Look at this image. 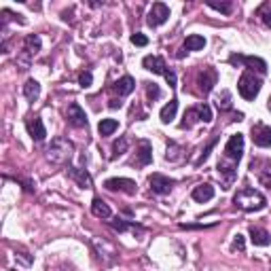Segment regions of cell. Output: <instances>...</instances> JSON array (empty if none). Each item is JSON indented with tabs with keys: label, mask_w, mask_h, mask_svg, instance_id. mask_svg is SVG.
Segmentation results:
<instances>
[{
	"label": "cell",
	"mask_w": 271,
	"mask_h": 271,
	"mask_svg": "<svg viewBox=\"0 0 271 271\" xmlns=\"http://www.w3.org/2000/svg\"><path fill=\"white\" fill-rule=\"evenodd\" d=\"M110 108H119V106H121V100H117V98H113V100H110V104H108Z\"/></svg>",
	"instance_id": "cell-40"
},
{
	"label": "cell",
	"mask_w": 271,
	"mask_h": 271,
	"mask_svg": "<svg viewBox=\"0 0 271 271\" xmlns=\"http://www.w3.org/2000/svg\"><path fill=\"white\" fill-rule=\"evenodd\" d=\"M203 47H205V38L203 36H199V34L187 36V41H185V49L187 51H202Z\"/></svg>",
	"instance_id": "cell-23"
},
{
	"label": "cell",
	"mask_w": 271,
	"mask_h": 271,
	"mask_svg": "<svg viewBox=\"0 0 271 271\" xmlns=\"http://www.w3.org/2000/svg\"><path fill=\"white\" fill-rule=\"evenodd\" d=\"M252 142L261 148H269L271 146V127L269 125L252 127Z\"/></svg>",
	"instance_id": "cell-10"
},
{
	"label": "cell",
	"mask_w": 271,
	"mask_h": 271,
	"mask_svg": "<svg viewBox=\"0 0 271 271\" xmlns=\"http://www.w3.org/2000/svg\"><path fill=\"white\" fill-rule=\"evenodd\" d=\"M163 76H165V81H167V85H170V87H176V74H174V72H172V70H167V72H165Z\"/></svg>",
	"instance_id": "cell-39"
},
{
	"label": "cell",
	"mask_w": 271,
	"mask_h": 271,
	"mask_svg": "<svg viewBox=\"0 0 271 271\" xmlns=\"http://www.w3.org/2000/svg\"><path fill=\"white\" fill-rule=\"evenodd\" d=\"M132 43H134L136 47H146V45H148V38L142 34V32H136V34H132Z\"/></svg>",
	"instance_id": "cell-35"
},
{
	"label": "cell",
	"mask_w": 271,
	"mask_h": 271,
	"mask_svg": "<svg viewBox=\"0 0 271 271\" xmlns=\"http://www.w3.org/2000/svg\"><path fill=\"white\" fill-rule=\"evenodd\" d=\"M216 140H218V136H214V138H212V140L208 142V146H205V148H203V153H202V155H199V159H197V161H195V165H202V163L205 161V159H208V157H210V150L214 148V144H216Z\"/></svg>",
	"instance_id": "cell-30"
},
{
	"label": "cell",
	"mask_w": 271,
	"mask_h": 271,
	"mask_svg": "<svg viewBox=\"0 0 271 271\" xmlns=\"http://www.w3.org/2000/svg\"><path fill=\"white\" fill-rule=\"evenodd\" d=\"M216 70L214 68H203L202 72L197 74V85H199V93L202 95H208L212 89H214V85H216Z\"/></svg>",
	"instance_id": "cell-7"
},
{
	"label": "cell",
	"mask_w": 271,
	"mask_h": 271,
	"mask_svg": "<svg viewBox=\"0 0 271 271\" xmlns=\"http://www.w3.org/2000/svg\"><path fill=\"white\" fill-rule=\"evenodd\" d=\"M197 113H199V119H202L203 123H210L212 121V108L208 104H199L197 106Z\"/></svg>",
	"instance_id": "cell-31"
},
{
	"label": "cell",
	"mask_w": 271,
	"mask_h": 271,
	"mask_svg": "<svg viewBox=\"0 0 271 271\" xmlns=\"http://www.w3.org/2000/svg\"><path fill=\"white\" fill-rule=\"evenodd\" d=\"M259 17L263 19V23H265V26L271 28V2L261 4V9H259Z\"/></svg>",
	"instance_id": "cell-29"
},
{
	"label": "cell",
	"mask_w": 271,
	"mask_h": 271,
	"mask_svg": "<svg viewBox=\"0 0 271 271\" xmlns=\"http://www.w3.org/2000/svg\"><path fill=\"white\" fill-rule=\"evenodd\" d=\"M210 6V9H216V11H220V13H225V15H229L231 13V9H233V4L231 2H216V0H208L205 2Z\"/></svg>",
	"instance_id": "cell-28"
},
{
	"label": "cell",
	"mask_w": 271,
	"mask_h": 271,
	"mask_svg": "<svg viewBox=\"0 0 271 271\" xmlns=\"http://www.w3.org/2000/svg\"><path fill=\"white\" fill-rule=\"evenodd\" d=\"M110 227H113L115 231H127V229H140V227H134V225H130V222H123V220H113V222H110Z\"/></svg>",
	"instance_id": "cell-36"
},
{
	"label": "cell",
	"mask_w": 271,
	"mask_h": 271,
	"mask_svg": "<svg viewBox=\"0 0 271 271\" xmlns=\"http://www.w3.org/2000/svg\"><path fill=\"white\" fill-rule=\"evenodd\" d=\"M216 106L220 110H231V93L229 91H222V95H218V102H216Z\"/></svg>",
	"instance_id": "cell-32"
},
{
	"label": "cell",
	"mask_w": 271,
	"mask_h": 271,
	"mask_svg": "<svg viewBox=\"0 0 271 271\" xmlns=\"http://www.w3.org/2000/svg\"><path fill=\"white\" fill-rule=\"evenodd\" d=\"M242 155H244V136L233 134L225 144V159H229V161H233V163H240Z\"/></svg>",
	"instance_id": "cell-4"
},
{
	"label": "cell",
	"mask_w": 271,
	"mask_h": 271,
	"mask_svg": "<svg viewBox=\"0 0 271 271\" xmlns=\"http://www.w3.org/2000/svg\"><path fill=\"white\" fill-rule=\"evenodd\" d=\"M117 130H119V123L115 121V119H102L100 125H98L100 136H110V134H115Z\"/></svg>",
	"instance_id": "cell-24"
},
{
	"label": "cell",
	"mask_w": 271,
	"mask_h": 271,
	"mask_svg": "<svg viewBox=\"0 0 271 271\" xmlns=\"http://www.w3.org/2000/svg\"><path fill=\"white\" fill-rule=\"evenodd\" d=\"M244 248H246L244 235H240V233H237V235H235V240H233V250H240V252H244Z\"/></svg>",
	"instance_id": "cell-38"
},
{
	"label": "cell",
	"mask_w": 271,
	"mask_h": 271,
	"mask_svg": "<svg viewBox=\"0 0 271 271\" xmlns=\"http://www.w3.org/2000/svg\"><path fill=\"white\" fill-rule=\"evenodd\" d=\"M26 127H28V134L32 136V140L43 142L47 138V130H45L41 117H30L28 121H26Z\"/></svg>",
	"instance_id": "cell-13"
},
{
	"label": "cell",
	"mask_w": 271,
	"mask_h": 271,
	"mask_svg": "<svg viewBox=\"0 0 271 271\" xmlns=\"http://www.w3.org/2000/svg\"><path fill=\"white\" fill-rule=\"evenodd\" d=\"M197 121H202V119H199V113H197V106L195 108H189L187 113H185V121L180 123V127L182 130H189V127H193Z\"/></svg>",
	"instance_id": "cell-25"
},
{
	"label": "cell",
	"mask_w": 271,
	"mask_h": 271,
	"mask_svg": "<svg viewBox=\"0 0 271 271\" xmlns=\"http://www.w3.org/2000/svg\"><path fill=\"white\" fill-rule=\"evenodd\" d=\"M91 83H93L91 72H83L81 76H78V85H81L83 89H87V87H91Z\"/></svg>",
	"instance_id": "cell-37"
},
{
	"label": "cell",
	"mask_w": 271,
	"mask_h": 271,
	"mask_svg": "<svg viewBox=\"0 0 271 271\" xmlns=\"http://www.w3.org/2000/svg\"><path fill=\"white\" fill-rule=\"evenodd\" d=\"M229 62L233 64V66H240V64H244L246 68L257 70V72H261V74H265V72H267V64H265V60H261V58H252V55H231Z\"/></svg>",
	"instance_id": "cell-6"
},
{
	"label": "cell",
	"mask_w": 271,
	"mask_h": 271,
	"mask_svg": "<svg viewBox=\"0 0 271 271\" xmlns=\"http://www.w3.org/2000/svg\"><path fill=\"white\" fill-rule=\"evenodd\" d=\"M142 66H144L148 72H153V74H165L167 72L165 62L159 58V55H146V58L142 60Z\"/></svg>",
	"instance_id": "cell-15"
},
{
	"label": "cell",
	"mask_w": 271,
	"mask_h": 271,
	"mask_svg": "<svg viewBox=\"0 0 271 271\" xmlns=\"http://www.w3.org/2000/svg\"><path fill=\"white\" fill-rule=\"evenodd\" d=\"M72 155H74V144L68 138H62V136L53 138L51 146L47 148V159H49L51 163H55V165L68 163L70 159H72Z\"/></svg>",
	"instance_id": "cell-1"
},
{
	"label": "cell",
	"mask_w": 271,
	"mask_h": 271,
	"mask_svg": "<svg viewBox=\"0 0 271 271\" xmlns=\"http://www.w3.org/2000/svg\"><path fill=\"white\" fill-rule=\"evenodd\" d=\"M148 185H150V191L157 195H165L170 193V191L174 189V180L163 176V174H153V176L148 178Z\"/></svg>",
	"instance_id": "cell-8"
},
{
	"label": "cell",
	"mask_w": 271,
	"mask_h": 271,
	"mask_svg": "<svg viewBox=\"0 0 271 271\" xmlns=\"http://www.w3.org/2000/svg\"><path fill=\"white\" fill-rule=\"evenodd\" d=\"M182 148L176 144V142H170V146H167V155H165V159L167 161H180L182 159Z\"/></svg>",
	"instance_id": "cell-26"
},
{
	"label": "cell",
	"mask_w": 271,
	"mask_h": 271,
	"mask_svg": "<svg viewBox=\"0 0 271 271\" xmlns=\"http://www.w3.org/2000/svg\"><path fill=\"white\" fill-rule=\"evenodd\" d=\"M23 51H26L28 58H34V55L41 51V38L36 34H30L26 41H23Z\"/></svg>",
	"instance_id": "cell-21"
},
{
	"label": "cell",
	"mask_w": 271,
	"mask_h": 271,
	"mask_svg": "<svg viewBox=\"0 0 271 271\" xmlns=\"http://www.w3.org/2000/svg\"><path fill=\"white\" fill-rule=\"evenodd\" d=\"M66 117H68V123H70V125H74V127H87V115H85V110L76 104V102H72V104L68 106Z\"/></svg>",
	"instance_id": "cell-14"
},
{
	"label": "cell",
	"mask_w": 271,
	"mask_h": 271,
	"mask_svg": "<svg viewBox=\"0 0 271 271\" xmlns=\"http://www.w3.org/2000/svg\"><path fill=\"white\" fill-rule=\"evenodd\" d=\"M176 113H178V100L174 98V100H170V104H165L161 108V113H159V117H161V123H172L174 119H176Z\"/></svg>",
	"instance_id": "cell-19"
},
{
	"label": "cell",
	"mask_w": 271,
	"mask_h": 271,
	"mask_svg": "<svg viewBox=\"0 0 271 271\" xmlns=\"http://www.w3.org/2000/svg\"><path fill=\"white\" fill-rule=\"evenodd\" d=\"M113 89L119 93V98H123V95H130L134 89H136V81L132 76H121L119 81L115 83Z\"/></svg>",
	"instance_id": "cell-17"
},
{
	"label": "cell",
	"mask_w": 271,
	"mask_h": 271,
	"mask_svg": "<svg viewBox=\"0 0 271 271\" xmlns=\"http://www.w3.org/2000/svg\"><path fill=\"white\" fill-rule=\"evenodd\" d=\"M66 174H68V178L74 180L78 187L93 189V180H91V176H89V172H87V170H81V167H68Z\"/></svg>",
	"instance_id": "cell-11"
},
{
	"label": "cell",
	"mask_w": 271,
	"mask_h": 271,
	"mask_svg": "<svg viewBox=\"0 0 271 271\" xmlns=\"http://www.w3.org/2000/svg\"><path fill=\"white\" fill-rule=\"evenodd\" d=\"M267 108L271 110V95H269V100H267Z\"/></svg>",
	"instance_id": "cell-41"
},
{
	"label": "cell",
	"mask_w": 271,
	"mask_h": 271,
	"mask_svg": "<svg viewBox=\"0 0 271 271\" xmlns=\"http://www.w3.org/2000/svg\"><path fill=\"white\" fill-rule=\"evenodd\" d=\"M261 87H263V83H261V78L259 76H254V72H244L242 76H240V83H237V89H240V95L244 100H254L257 95L261 93Z\"/></svg>",
	"instance_id": "cell-3"
},
{
	"label": "cell",
	"mask_w": 271,
	"mask_h": 271,
	"mask_svg": "<svg viewBox=\"0 0 271 271\" xmlns=\"http://www.w3.org/2000/svg\"><path fill=\"white\" fill-rule=\"evenodd\" d=\"M167 19H170V6H167V4H163V2H155L153 6H150L148 17H146V23H148L150 28L163 26Z\"/></svg>",
	"instance_id": "cell-5"
},
{
	"label": "cell",
	"mask_w": 271,
	"mask_h": 271,
	"mask_svg": "<svg viewBox=\"0 0 271 271\" xmlns=\"http://www.w3.org/2000/svg\"><path fill=\"white\" fill-rule=\"evenodd\" d=\"M153 161V146H150V142L142 140L138 144V150H136V159H134V165L138 167H144Z\"/></svg>",
	"instance_id": "cell-12"
},
{
	"label": "cell",
	"mask_w": 271,
	"mask_h": 271,
	"mask_svg": "<svg viewBox=\"0 0 271 271\" xmlns=\"http://www.w3.org/2000/svg\"><path fill=\"white\" fill-rule=\"evenodd\" d=\"M191 197H193L197 203L210 202V199L214 197V187H212V185H197V187L193 189V193H191Z\"/></svg>",
	"instance_id": "cell-16"
},
{
	"label": "cell",
	"mask_w": 271,
	"mask_h": 271,
	"mask_svg": "<svg viewBox=\"0 0 271 271\" xmlns=\"http://www.w3.org/2000/svg\"><path fill=\"white\" fill-rule=\"evenodd\" d=\"M146 95H148V100H150V102H155V100L161 98V89H159V87L153 83V85H148V87H146Z\"/></svg>",
	"instance_id": "cell-34"
},
{
	"label": "cell",
	"mask_w": 271,
	"mask_h": 271,
	"mask_svg": "<svg viewBox=\"0 0 271 271\" xmlns=\"http://www.w3.org/2000/svg\"><path fill=\"white\" fill-rule=\"evenodd\" d=\"M104 187L108 191H121V193H127V195L136 193V182L130 178H108L104 182Z\"/></svg>",
	"instance_id": "cell-9"
},
{
	"label": "cell",
	"mask_w": 271,
	"mask_h": 271,
	"mask_svg": "<svg viewBox=\"0 0 271 271\" xmlns=\"http://www.w3.org/2000/svg\"><path fill=\"white\" fill-rule=\"evenodd\" d=\"M127 150V138H119L115 140V144H113V155H110V159H117L119 155H123Z\"/></svg>",
	"instance_id": "cell-27"
},
{
	"label": "cell",
	"mask_w": 271,
	"mask_h": 271,
	"mask_svg": "<svg viewBox=\"0 0 271 271\" xmlns=\"http://www.w3.org/2000/svg\"><path fill=\"white\" fill-rule=\"evenodd\" d=\"M259 180H261V185H265V187H269V189H271V165H269V163H267L265 170H261V174H259Z\"/></svg>",
	"instance_id": "cell-33"
},
{
	"label": "cell",
	"mask_w": 271,
	"mask_h": 271,
	"mask_svg": "<svg viewBox=\"0 0 271 271\" xmlns=\"http://www.w3.org/2000/svg\"><path fill=\"white\" fill-rule=\"evenodd\" d=\"M91 212H93L98 218H110V216H113V212H110L108 203L104 202V199H100V197H93V202H91Z\"/></svg>",
	"instance_id": "cell-18"
},
{
	"label": "cell",
	"mask_w": 271,
	"mask_h": 271,
	"mask_svg": "<svg viewBox=\"0 0 271 271\" xmlns=\"http://www.w3.org/2000/svg\"><path fill=\"white\" fill-rule=\"evenodd\" d=\"M23 95H26V100H30V102L38 100V95H41V85H38V81L28 78L26 85H23Z\"/></svg>",
	"instance_id": "cell-22"
},
{
	"label": "cell",
	"mask_w": 271,
	"mask_h": 271,
	"mask_svg": "<svg viewBox=\"0 0 271 271\" xmlns=\"http://www.w3.org/2000/svg\"><path fill=\"white\" fill-rule=\"evenodd\" d=\"M233 203H235V208H240L244 212H259L267 205V199L263 197V193H259L254 189H242L233 197Z\"/></svg>",
	"instance_id": "cell-2"
},
{
	"label": "cell",
	"mask_w": 271,
	"mask_h": 271,
	"mask_svg": "<svg viewBox=\"0 0 271 271\" xmlns=\"http://www.w3.org/2000/svg\"><path fill=\"white\" fill-rule=\"evenodd\" d=\"M250 242L254 246H267L271 242V235L261 227H250Z\"/></svg>",
	"instance_id": "cell-20"
}]
</instances>
